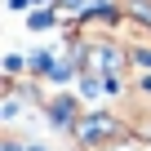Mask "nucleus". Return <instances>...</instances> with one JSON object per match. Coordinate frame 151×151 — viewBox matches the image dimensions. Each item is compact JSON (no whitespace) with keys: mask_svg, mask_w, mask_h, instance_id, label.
<instances>
[{"mask_svg":"<svg viewBox=\"0 0 151 151\" xmlns=\"http://www.w3.org/2000/svg\"><path fill=\"white\" fill-rule=\"evenodd\" d=\"M31 151H45V147H31Z\"/></svg>","mask_w":151,"mask_h":151,"instance_id":"f257e3e1","label":"nucleus"}]
</instances>
